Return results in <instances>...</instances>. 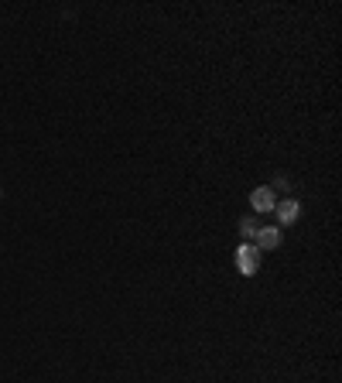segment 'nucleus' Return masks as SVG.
I'll use <instances>...</instances> for the list:
<instances>
[{"instance_id":"nucleus-1","label":"nucleus","mask_w":342,"mask_h":383,"mask_svg":"<svg viewBox=\"0 0 342 383\" xmlns=\"http://www.w3.org/2000/svg\"><path fill=\"white\" fill-rule=\"evenodd\" d=\"M260 250L254 247V243H240L236 247V254H233V260H236V271L243 274V277H254V274H260Z\"/></svg>"},{"instance_id":"nucleus-2","label":"nucleus","mask_w":342,"mask_h":383,"mask_svg":"<svg viewBox=\"0 0 342 383\" xmlns=\"http://www.w3.org/2000/svg\"><path fill=\"white\" fill-rule=\"evenodd\" d=\"M274 206H278V195H274V188L271 185H257L254 192H250V209L254 212H274Z\"/></svg>"},{"instance_id":"nucleus-3","label":"nucleus","mask_w":342,"mask_h":383,"mask_svg":"<svg viewBox=\"0 0 342 383\" xmlns=\"http://www.w3.org/2000/svg\"><path fill=\"white\" fill-rule=\"evenodd\" d=\"M274 216H278L281 226H295V223L302 219V202H298V199H278Z\"/></svg>"},{"instance_id":"nucleus-4","label":"nucleus","mask_w":342,"mask_h":383,"mask_svg":"<svg viewBox=\"0 0 342 383\" xmlns=\"http://www.w3.org/2000/svg\"><path fill=\"white\" fill-rule=\"evenodd\" d=\"M281 240H284V236H281V226H260L257 236H254V247L264 254V250H278Z\"/></svg>"},{"instance_id":"nucleus-5","label":"nucleus","mask_w":342,"mask_h":383,"mask_svg":"<svg viewBox=\"0 0 342 383\" xmlns=\"http://www.w3.org/2000/svg\"><path fill=\"white\" fill-rule=\"evenodd\" d=\"M257 230H260V219L257 216H240V236H243V243H254Z\"/></svg>"}]
</instances>
